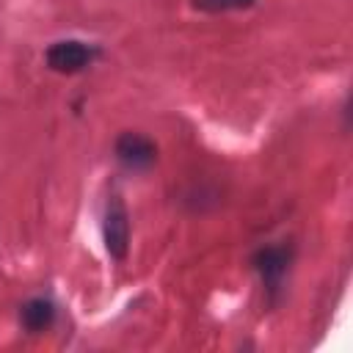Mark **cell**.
Returning a JSON list of instances; mask_svg holds the SVG:
<instances>
[{
	"label": "cell",
	"mask_w": 353,
	"mask_h": 353,
	"mask_svg": "<svg viewBox=\"0 0 353 353\" xmlns=\"http://www.w3.org/2000/svg\"><path fill=\"white\" fill-rule=\"evenodd\" d=\"M254 262H256V270L262 273L265 284H268L270 290H276L279 281H281V276L287 273L290 254H287V248H281V245H270V248H262Z\"/></svg>",
	"instance_id": "obj_4"
},
{
	"label": "cell",
	"mask_w": 353,
	"mask_h": 353,
	"mask_svg": "<svg viewBox=\"0 0 353 353\" xmlns=\"http://www.w3.org/2000/svg\"><path fill=\"white\" fill-rule=\"evenodd\" d=\"M254 0H196L201 11H232V8H245Z\"/></svg>",
	"instance_id": "obj_6"
},
{
	"label": "cell",
	"mask_w": 353,
	"mask_h": 353,
	"mask_svg": "<svg viewBox=\"0 0 353 353\" xmlns=\"http://www.w3.org/2000/svg\"><path fill=\"white\" fill-rule=\"evenodd\" d=\"M52 317H55V312H52L50 301H30L22 309V325L28 331H44L52 323Z\"/></svg>",
	"instance_id": "obj_5"
},
{
	"label": "cell",
	"mask_w": 353,
	"mask_h": 353,
	"mask_svg": "<svg viewBox=\"0 0 353 353\" xmlns=\"http://www.w3.org/2000/svg\"><path fill=\"white\" fill-rule=\"evenodd\" d=\"M102 234H105V248L110 256L121 259L127 254V243H130V221H127V210L121 204L119 196L108 199L105 207V221H102Z\"/></svg>",
	"instance_id": "obj_1"
},
{
	"label": "cell",
	"mask_w": 353,
	"mask_h": 353,
	"mask_svg": "<svg viewBox=\"0 0 353 353\" xmlns=\"http://www.w3.org/2000/svg\"><path fill=\"white\" fill-rule=\"evenodd\" d=\"M116 157L127 168H149L157 160V146L138 132H124L116 141Z\"/></svg>",
	"instance_id": "obj_2"
},
{
	"label": "cell",
	"mask_w": 353,
	"mask_h": 353,
	"mask_svg": "<svg viewBox=\"0 0 353 353\" xmlns=\"http://www.w3.org/2000/svg\"><path fill=\"white\" fill-rule=\"evenodd\" d=\"M91 61V50L83 41H55L47 50V63L55 72H80Z\"/></svg>",
	"instance_id": "obj_3"
}]
</instances>
